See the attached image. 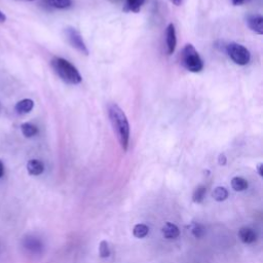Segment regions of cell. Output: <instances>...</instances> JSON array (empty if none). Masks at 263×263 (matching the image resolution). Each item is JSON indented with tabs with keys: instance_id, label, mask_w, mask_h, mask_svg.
<instances>
[{
	"instance_id": "1",
	"label": "cell",
	"mask_w": 263,
	"mask_h": 263,
	"mask_svg": "<svg viewBox=\"0 0 263 263\" xmlns=\"http://www.w3.org/2000/svg\"><path fill=\"white\" fill-rule=\"evenodd\" d=\"M108 116L121 148L126 151L129 142V123L125 113L117 104L111 103L108 106Z\"/></svg>"
},
{
	"instance_id": "2",
	"label": "cell",
	"mask_w": 263,
	"mask_h": 263,
	"mask_svg": "<svg viewBox=\"0 0 263 263\" xmlns=\"http://www.w3.org/2000/svg\"><path fill=\"white\" fill-rule=\"evenodd\" d=\"M50 64L52 69L65 83L69 85H78L82 83L83 77L81 73L69 61L61 57H54L51 59Z\"/></svg>"
},
{
	"instance_id": "3",
	"label": "cell",
	"mask_w": 263,
	"mask_h": 263,
	"mask_svg": "<svg viewBox=\"0 0 263 263\" xmlns=\"http://www.w3.org/2000/svg\"><path fill=\"white\" fill-rule=\"evenodd\" d=\"M181 64L186 70L193 73H198L204 68V62L201 56L195 47L190 43L186 44L182 49Z\"/></svg>"
},
{
	"instance_id": "4",
	"label": "cell",
	"mask_w": 263,
	"mask_h": 263,
	"mask_svg": "<svg viewBox=\"0 0 263 263\" xmlns=\"http://www.w3.org/2000/svg\"><path fill=\"white\" fill-rule=\"evenodd\" d=\"M225 51L228 57L240 66L247 65L251 60V54L247 47L236 42H230L226 45Z\"/></svg>"
},
{
	"instance_id": "5",
	"label": "cell",
	"mask_w": 263,
	"mask_h": 263,
	"mask_svg": "<svg viewBox=\"0 0 263 263\" xmlns=\"http://www.w3.org/2000/svg\"><path fill=\"white\" fill-rule=\"evenodd\" d=\"M67 39L69 40L70 44L76 48L78 51L82 52V54L88 56L89 55V48L82 36V34L80 33V31L76 30L74 27H67L65 30Z\"/></svg>"
},
{
	"instance_id": "6",
	"label": "cell",
	"mask_w": 263,
	"mask_h": 263,
	"mask_svg": "<svg viewBox=\"0 0 263 263\" xmlns=\"http://www.w3.org/2000/svg\"><path fill=\"white\" fill-rule=\"evenodd\" d=\"M248 27L255 33L262 35L263 34V17L261 15H249L246 18Z\"/></svg>"
},
{
	"instance_id": "7",
	"label": "cell",
	"mask_w": 263,
	"mask_h": 263,
	"mask_svg": "<svg viewBox=\"0 0 263 263\" xmlns=\"http://www.w3.org/2000/svg\"><path fill=\"white\" fill-rule=\"evenodd\" d=\"M166 45L167 51L169 55H172L176 49L177 45V37H176V29L173 24H169L166 31Z\"/></svg>"
},
{
	"instance_id": "8",
	"label": "cell",
	"mask_w": 263,
	"mask_h": 263,
	"mask_svg": "<svg viewBox=\"0 0 263 263\" xmlns=\"http://www.w3.org/2000/svg\"><path fill=\"white\" fill-rule=\"evenodd\" d=\"M23 246L28 252L33 254H38L42 251V243L38 239L34 238V236L25 238L23 241Z\"/></svg>"
},
{
	"instance_id": "9",
	"label": "cell",
	"mask_w": 263,
	"mask_h": 263,
	"mask_svg": "<svg viewBox=\"0 0 263 263\" xmlns=\"http://www.w3.org/2000/svg\"><path fill=\"white\" fill-rule=\"evenodd\" d=\"M239 239L244 244H253L257 240V233L256 231L251 227H242L239 230Z\"/></svg>"
},
{
	"instance_id": "10",
	"label": "cell",
	"mask_w": 263,
	"mask_h": 263,
	"mask_svg": "<svg viewBox=\"0 0 263 263\" xmlns=\"http://www.w3.org/2000/svg\"><path fill=\"white\" fill-rule=\"evenodd\" d=\"M34 107V102L31 99H23L21 101H19L16 106H15V110L17 111V113L19 114H27L29 113Z\"/></svg>"
},
{
	"instance_id": "11",
	"label": "cell",
	"mask_w": 263,
	"mask_h": 263,
	"mask_svg": "<svg viewBox=\"0 0 263 263\" xmlns=\"http://www.w3.org/2000/svg\"><path fill=\"white\" fill-rule=\"evenodd\" d=\"M162 233L165 236L166 239L168 240H175L177 239L179 234H180V230L178 228V226L174 223H166L163 228H162Z\"/></svg>"
},
{
	"instance_id": "12",
	"label": "cell",
	"mask_w": 263,
	"mask_h": 263,
	"mask_svg": "<svg viewBox=\"0 0 263 263\" xmlns=\"http://www.w3.org/2000/svg\"><path fill=\"white\" fill-rule=\"evenodd\" d=\"M27 171L31 176H39L44 171V165L38 160H30L27 163Z\"/></svg>"
},
{
	"instance_id": "13",
	"label": "cell",
	"mask_w": 263,
	"mask_h": 263,
	"mask_svg": "<svg viewBox=\"0 0 263 263\" xmlns=\"http://www.w3.org/2000/svg\"><path fill=\"white\" fill-rule=\"evenodd\" d=\"M248 186H249L248 181L243 177H234L231 180V187L235 191H239V192L245 191L246 189H248Z\"/></svg>"
},
{
	"instance_id": "14",
	"label": "cell",
	"mask_w": 263,
	"mask_h": 263,
	"mask_svg": "<svg viewBox=\"0 0 263 263\" xmlns=\"http://www.w3.org/2000/svg\"><path fill=\"white\" fill-rule=\"evenodd\" d=\"M22 134L26 138H32L38 134V127L30 122H24L21 125Z\"/></svg>"
},
{
	"instance_id": "15",
	"label": "cell",
	"mask_w": 263,
	"mask_h": 263,
	"mask_svg": "<svg viewBox=\"0 0 263 263\" xmlns=\"http://www.w3.org/2000/svg\"><path fill=\"white\" fill-rule=\"evenodd\" d=\"M42 3H44L45 5H47L51 8L59 9V10L68 9L72 5L71 0H42Z\"/></svg>"
},
{
	"instance_id": "16",
	"label": "cell",
	"mask_w": 263,
	"mask_h": 263,
	"mask_svg": "<svg viewBox=\"0 0 263 263\" xmlns=\"http://www.w3.org/2000/svg\"><path fill=\"white\" fill-rule=\"evenodd\" d=\"M149 233V227L143 223L136 224L133 228V234L137 239H143Z\"/></svg>"
},
{
	"instance_id": "17",
	"label": "cell",
	"mask_w": 263,
	"mask_h": 263,
	"mask_svg": "<svg viewBox=\"0 0 263 263\" xmlns=\"http://www.w3.org/2000/svg\"><path fill=\"white\" fill-rule=\"evenodd\" d=\"M212 198L216 201V202H223L228 198V191L225 187L222 186H218L216 187L213 192H212Z\"/></svg>"
},
{
	"instance_id": "18",
	"label": "cell",
	"mask_w": 263,
	"mask_h": 263,
	"mask_svg": "<svg viewBox=\"0 0 263 263\" xmlns=\"http://www.w3.org/2000/svg\"><path fill=\"white\" fill-rule=\"evenodd\" d=\"M206 193H207V188L203 185L201 186H198L193 193H192V201L195 203V204H200L202 203L204 200H205V196H206Z\"/></svg>"
},
{
	"instance_id": "19",
	"label": "cell",
	"mask_w": 263,
	"mask_h": 263,
	"mask_svg": "<svg viewBox=\"0 0 263 263\" xmlns=\"http://www.w3.org/2000/svg\"><path fill=\"white\" fill-rule=\"evenodd\" d=\"M145 0H126V8L133 13H139L143 7Z\"/></svg>"
},
{
	"instance_id": "20",
	"label": "cell",
	"mask_w": 263,
	"mask_h": 263,
	"mask_svg": "<svg viewBox=\"0 0 263 263\" xmlns=\"http://www.w3.org/2000/svg\"><path fill=\"white\" fill-rule=\"evenodd\" d=\"M190 231L192 233V235L194 236V238L196 239H201L203 238V236L206 234V228L202 225V224H199V223H192L190 226Z\"/></svg>"
},
{
	"instance_id": "21",
	"label": "cell",
	"mask_w": 263,
	"mask_h": 263,
	"mask_svg": "<svg viewBox=\"0 0 263 263\" xmlns=\"http://www.w3.org/2000/svg\"><path fill=\"white\" fill-rule=\"evenodd\" d=\"M99 254L102 258H107L110 256V248L106 241H102L99 246Z\"/></svg>"
},
{
	"instance_id": "22",
	"label": "cell",
	"mask_w": 263,
	"mask_h": 263,
	"mask_svg": "<svg viewBox=\"0 0 263 263\" xmlns=\"http://www.w3.org/2000/svg\"><path fill=\"white\" fill-rule=\"evenodd\" d=\"M250 0H231V3L233 6H242L244 4L249 3Z\"/></svg>"
},
{
	"instance_id": "23",
	"label": "cell",
	"mask_w": 263,
	"mask_h": 263,
	"mask_svg": "<svg viewBox=\"0 0 263 263\" xmlns=\"http://www.w3.org/2000/svg\"><path fill=\"white\" fill-rule=\"evenodd\" d=\"M218 163L221 166H224L226 164V156L224 154H220L219 155V159H218Z\"/></svg>"
},
{
	"instance_id": "24",
	"label": "cell",
	"mask_w": 263,
	"mask_h": 263,
	"mask_svg": "<svg viewBox=\"0 0 263 263\" xmlns=\"http://www.w3.org/2000/svg\"><path fill=\"white\" fill-rule=\"evenodd\" d=\"M5 175V166H4V163L3 161L0 160V179H2Z\"/></svg>"
},
{
	"instance_id": "25",
	"label": "cell",
	"mask_w": 263,
	"mask_h": 263,
	"mask_svg": "<svg viewBox=\"0 0 263 263\" xmlns=\"http://www.w3.org/2000/svg\"><path fill=\"white\" fill-rule=\"evenodd\" d=\"M7 21V17H6V15L0 11V23H5Z\"/></svg>"
},
{
	"instance_id": "26",
	"label": "cell",
	"mask_w": 263,
	"mask_h": 263,
	"mask_svg": "<svg viewBox=\"0 0 263 263\" xmlns=\"http://www.w3.org/2000/svg\"><path fill=\"white\" fill-rule=\"evenodd\" d=\"M171 2H172V4H173V5H175V6L179 7V6L181 5V3H182V0H171Z\"/></svg>"
},
{
	"instance_id": "27",
	"label": "cell",
	"mask_w": 263,
	"mask_h": 263,
	"mask_svg": "<svg viewBox=\"0 0 263 263\" xmlns=\"http://www.w3.org/2000/svg\"><path fill=\"white\" fill-rule=\"evenodd\" d=\"M262 167H263L262 164H259L258 167H257V171H258V174H259L260 176H262Z\"/></svg>"
},
{
	"instance_id": "28",
	"label": "cell",
	"mask_w": 263,
	"mask_h": 263,
	"mask_svg": "<svg viewBox=\"0 0 263 263\" xmlns=\"http://www.w3.org/2000/svg\"><path fill=\"white\" fill-rule=\"evenodd\" d=\"M26 2H34V0H26Z\"/></svg>"
}]
</instances>
